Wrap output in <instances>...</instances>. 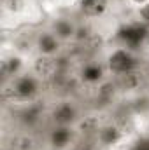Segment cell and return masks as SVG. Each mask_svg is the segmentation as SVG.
I'll use <instances>...</instances> for the list:
<instances>
[{
    "instance_id": "obj_17",
    "label": "cell",
    "mask_w": 149,
    "mask_h": 150,
    "mask_svg": "<svg viewBox=\"0 0 149 150\" xmlns=\"http://www.w3.org/2000/svg\"><path fill=\"white\" fill-rule=\"evenodd\" d=\"M90 37V30L88 28H79L77 26V33H75V40H86V38Z\"/></svg>"
},
{
    "instance_id": "obj_2",
    "label": "cell",
    "mask_w": 149,
    "mask_h": 150,
    "mask_svg": "<svg viewBox=\"0 0 149 150\" xmlns=\"http://www.w3.org/2000/svg\"><path fill=\"white\" fill-rule=\"evenodd\" d=\"M40 79L32 74H21L11 82L12 96L18 101H34L40 93Z\"/></svg>"
},
{
    "instance_id": "obj_8",
    "label": "cell",
    "mask_w": 149,
    "mask_h": 150,
    "mask_svg": "<svg viewBox=\"0 0 149 150\" xmlns=\"http://www.w3.org/2000/svg\"><path fill=\"white\" fill-rule=\"evenodd\" d=\"M105 75H107V67H104L102 63H97V61L84 63L81 72H79V77H81L82 84H88V86H100V84H104Z\"/></svg>"
},
{
    "instance_id": "obj_6",
    "label": "cell",
    "mask_w": 149,
    "mask_h": 150,
    "mask_svg": "<svg viewBox=\"0 0 149 150\" xmlns=\"http://www.w3.org/2000/svg\"><path fill=\"white\" fill-rule=\"evenodd\" d=\"M32 74L39 77L42 82L53 80L58 75V61L53 56H42L37 54L32 61Z\"/></svg>"
},
{
    "instance_id": "obj_4",
    "label": "cell",
    "mask_w": 149,
    "mask_h": 150,
    "mask_svg": "<svg viewBox=\"0 0 149 150\" xmlns=\"http://www.w3.org/2000/svg\"><path fill=\"white\" fill-rule=\"evenodd\" d=\"M79 108L74 101L65 100V101H58L53 110H51V122L53 126H74L79 122Z\"/></svg>"
},
{
    "instance_id": "obj_11",
    "label": "cell",
    "mask_w": 149,
    "mask_h": 150,
    "mask_svg": "<svg viewBox=\"0 0 149 150\" xmlns=\"http://www.w3.org/2000/svg\"><path fill=\"white\" fill-rule=\"evenodd\" d=\"M109 9V0H79V11L86 18H102Z\"/></svg>"
},
{
    "instance_id": "obj_7",
    "label": "cell",
    "mask_w": 149,
    "mask_h": 150,
    "mask_svg": "<svg viewBox=\"0 0 149 150\" xmlns=\"http://www.w3.org/2000/svg\"><path fill=\"white\" fill-rule=\"evenodd\" d=\"M62 44L63 42L56 37L51 30L39 32V35L35 37L37 54H42V56H53V58H56L62 52Z\"/></svg>"
},
{
    "instance_id": "obj_3",
    "label": "cell",
    "mask_w": 149,
    "mask_h": 150,
    "mask_svg": "<svg viewBox=\"0 0 149 150\" xmlns=\"http://www.w3.org/2000/svg\"><path fill=\"white\" fill-rule=\"evenodd\" d=\"M116 37L121 42L123 47L137 51L139 47H142V44L149 37V28L146 23H130V25H123L117 32Z\"/></svg>"
},
{
    "instance_id": "obj_10",
    "label": "cell",
    "mask_w": 149,
    "mask_h": 150,
    "mask_svg": "<svg viewBox=\"0 0 149 150\" xmlns=\"http://www.w3.org/2000/svg\"><path fill=\"white\" fill-rule=\"evenodd\" d=\"M97 140L102 147H114L123 140V131L116 124H102L97 133Z\"/></svg>"
},
{
    "instance_id": "obj_1",
    "label": "cell",
    "mask_w": 149,
    "mask_h": 150,
    "mask_svg": "<svg viewBox=\"0 0 149 150\" xmlns=\"http://www.w3.org/2000/svg\"><path fill=\"white\" fill-rule=\"evenodd\" d=\"M105 67H107V72L119 77V75L135 72L139 68V59L135 56V51L126 49V47L121 45V47H116L114 51L109 52Z\"/></svg>"
},
{
    "instance_id": "obj_18",
    "label": "cell",
    "mask_w": 149,
    "mask_h": 150,
    "mask_svg": "<svg viewBox=\"0 0 149 150\" xmlns=\"http://www.w3.org/2000/svg\"><path fill=\"white\" fill-rule=\"evenodd\" d=\"M130 2H132L133 5H137L139 9H140V7H144V5H148V4H149V0H130Z\"/></svg>"
},
{
    "instance_id": "obj_14",
    "label": "cell",
    "mask_w": 149,
    "mask_h": 150,
    "mask_svg": "<svg viewBox=\"0 0 149 150\" xmlns=\"http://www.w3.org/2000/svg\"><path fill=\"white\" fill-rule=\"evenodd\" d=\"M75 126H77L82 133H93V134H97L98 129L102 127L100 120H98L97 117H93V115H88V117H84V119H79V122H77Z\"/></svg>"
},
{
    "instance_id": "obj_12",
    "label": "cell",
    "mask_w": 149,
    "mask_h": 150,
    "mask_svg": "<svg viewBox=\"0 0 149 150\" xmlns=\"http://www.w3.org/2000/svg\"><path fill=\"white\" fill-rule=\"evenodd\" d=\"M23 67H25L23 58L18 56V54H11V56L4 58V61H2V75H4V79H11V80L16 79L18 75L23 74Z\"/></svg>"
},
{
    "instance_id": "obj_16",
    "label": "cell",
    "mask_w": 149,
    "mask_h": 150,
    "mask_svg": "<svg viewBox=\"0 0 149 150\" xmlns=\"http://www.w3.org/2000/svg\"><path fill=\"white\" fill-rule=\"evenodd\" d=\"M35 149V140L32 136H21L16 142V150H34Z\"/></svg>"
},
{
    "instance_id": "obj_5",
    "label": "cell",
    "mask_w": 149,
    "mask_h": 150,
    "mask_svg": "<svg viewBox=\"0 0 149 150\" xmlns=\"http://www.w3.org/2000/svg\"><path fill=\"white\" fill-rule=\"evenodd\" d=\"M75 127L74 126H53L47 134L49 147L53 150H65L74 143Z\"/></svg>"
},
{
    "instance_id": "obj_13",
    "label": "cell",
    "mask_w": 149,
    "mask_h": 150,
    "mask_svg": "<svg viewBox=\"0 0 149 150\" xmlns=\"http://www.w3.org/2000/svg\"><path fill=\"white\" fill-rule=\"evenodd\" d=\"M117 86L125 91H132V89H139L140 86V75L135 72H130V74L119 75V80H117Z\"/></svg>"
},
{
    "instance_id": "obj_9",
    "label": "cell",
    "mask_w": 149,
    "mask_h": 150,
    "mask_svg": "<svg viewBox=\"0 0 149 150\" xmlns=\"http://www.w3.org/2000/svg\"><path fill=\"white\" fill-rule=\"evenodd\" d=\"M51 32L62 42H70V40H75L77 25L72 19H69V18H56L51 23Z\"/></svg>"
},
{
    "instance_id": "obj_15",
    "label": "cell",
    "mask_w": 149,
    "mask_h": 150,
    "mask_svg": "<svg viewBox=\"0 0 149 150\" xmlns=\"http://www.w3.org/2000/svg\"><path fill=\"white\" fill-rule=\"evenodd\" d=\"M27 9V0H4V11L11 16H18L25 12Z\"/></svg>"
}]
</instances>
